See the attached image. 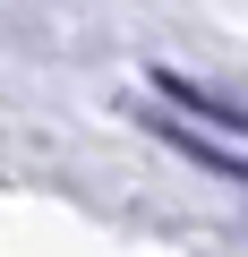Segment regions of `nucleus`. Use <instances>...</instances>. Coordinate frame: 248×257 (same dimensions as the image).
<instances>
[{"label": "nucleus", "instance_id": "obj_1", "mask_svg": "<svg viewBox=\"0 0 248 257\" xmlns=\"http://www.w3.org/2000/svg\"><path fill=\"white\" fill-rule=\"evenodd\" d=\"M154 86H163V94H180L197 120H222V128H239V138H248V111H239L231 94H205V86H188V77H171V69H154Z\"/></svg>", "mask_w": 248, "mask_h": 257}]
</instances>
